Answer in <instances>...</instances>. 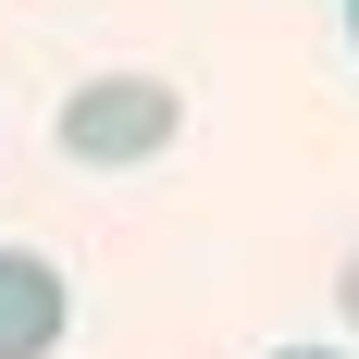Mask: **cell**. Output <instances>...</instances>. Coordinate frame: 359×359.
Returning <instances> with one entry per match:
<instances>
[{
	"label": "cell",
	"instance_id": "cell-1",
	"mask_svg": "<svg viewBox=\"0 0 359 359\" xmlns=\"http://www.w3.org/2000/svg\"><path fill=\"white\" fill-rule=\"evenodd\" d=\"M186 100L161 74H100V87H74L62 100V149L74 161H149V149H174Z\"/></svg>",
	"mask_w": 359,
	"mask_h": 359
},
{
	"label": "cell",
	"instance_id": "cell-2",
	"mask_svg": "<svg viewBox=\"0 0 359 359\" xmlns=\"http://www.w3.org/2000/svg\"><path fill=\"white\" fill-rule=\"evenodd\" d=\"M74 334V285L37 248H0V359H50Z\"/></svg>",
	"mask_w": 359,
	"mask_h": 359
},
{
	"label": "cell",
	"instance_id": "cell-3",
	"mask_svg": "<svg viewBox=\"0 0 359 359\" xmlns=\"http://www.w3.org/2000/svg\"><path fill=\"white\" fill-rule=\"evenodd\" d=\"M334 297H347V323H359V260H347V285H334Z\"/></svg>",
	"mask_w": 359,
	"mask_h": 359
},
{
	"label": "cell",
	"instance_id": "cell-4",
	"mask_svg": "<svg viewBox=\"0 0 359 359\" xmlns=\"http://www.w3.org/2000/svg\"><path fill=\"white\" fill-rule=\"evenodd\" d=\"M273 359H347V347H273Z\"/></svg>",
	"mask_w": 359,
	"mask_h": 359
},
{
	"label": "cell",
	"instance_id": "cell-5",
	"mask_svg": "<svg viewBox=\"0 0 359 359\" xmlns=\"http://www.w3.org/2000/svg\"><path fill=\"white\" fill-rule=\"evenodd\" d=\"M347 37H359V0H347Z\"/></svg>",
	"mask_w": 359,
	"mask_h": 359
}]
</instances>
